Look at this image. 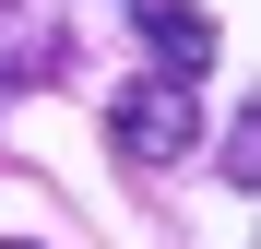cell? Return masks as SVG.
I'll list each match as a JSON object with an SVG mask.
<instances>
[{
	"label": "cell",
	"instance_id": "obj_1",
	"mask_svg": "<svg viewBox=\"0 0 261 249\" xmlns=\"http://www.w3.org/2000/svg\"><path fill=\"white\" fill-rule=\"evenodd\" d=\"M107 143L130 166L202 154V71H130V83H107Z\"/></svg>",
	"mask_w": 261,
	"mask_h": 249
},
{
	"label": "cell",
	"instance_id": "obj_2",
	"mask_svg": "<svg viewBox=\"0 0 261 249\" xmlns=\"http://www.w3.org/2000/svg\"><path fill=\"white\" fill-rule=\"evenodd\" d=\"M130 36H143L154 71H214V48H226L202 0H130Z\"/></svg>",
	"mask_w": 261,
	"mask_h": 249
},
{
	"label": "cell",
	"instance_id": "obj_3",
	"mask_svg": "<svg viewBox=\"0 0 261 249\" xmlns=\"http://www.w3.org/2000/svg\"><path fill=\"white\" fill-rule=\"evenodd\" d=\"M261 178V119H226V190Z\"/></svg>",
	"mask_w": 261,
	"mask_h": 249
},
{
	"label": "cell",
	"instance_id": "obj_4",
	"mask_svg": "<svg viewBox=\"0 0 261 249\" xmlns=\"http://www.w3.org/2000/svg\"><path fill=\"white\" fill-rule=\"evenodd\" d=\"M0 249H24V237H0Z\"/></svg>",
	"mask_w": 261,
	"mask_h": 249
}]
</instances>
